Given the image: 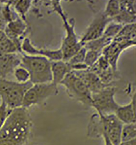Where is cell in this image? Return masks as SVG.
Instances as JSON below:
<instances>
[{
  "label": "cell",
  "instance_id": "obj_1",
  "mask_svg": "<svg viewBox=\"0 0 136 145\" xmlns=\"http://www.w3.org/2000/svg\"><path fill=\"white\" fill-rule=\"evenodd\" d=\"M33 126V120L28 109H14L0 129V140L25 145L29 140Z\"/></svg>",
  "mask_w": 136,
  "mask_h": 145
},
{
  "label": "cell",
  "instance_id": "obj_2",
  "mask_svg": "<svg viewBox=\"0 0 136 145\" xmlns=\"http://www.w3.org/2000/svg\"><path fill=\"white\" fill-rule=\"evenodd\" d=\"M123 123L114 114L92 116L88 126V135L91 137H107L113 145L121 142V131Z\"/></svg>",
  "mask_w": 136,
  "mask_h": 145
},
{
  "label": "cell",
  "instance_id": "obj_3",
  "mask_svg": "<svg viewBox=\"0 0 136 145\" xmlns=\"http://www.w3.org/2000/svg\"><path fill=\"white\" fill-rule=\"evenodd\" d=\"M54 12L58 14L63 22L65 30V36L63 40L60 48L63 53V60L67 61L75 54L83 46L80 42L75 31V22L74 20H69L59 1H51Z\"/></svg>",
  "mask_w": 136,
  "mask_h": 145
},
{
  "label": "cell",
  "instance_id": "obj_4",
  "mask_svg": "<svg viewBox=\"0 0 136 145\" xmlns=\"http://www.w3.org/2000/svg\"><path fill=\"white\" fill-rule=\"evenodd\" d=\"M20 65L28 71L32 84L52 82L51 61L47 58L21 53Z\"/></svg>",
  "mask_w": 136,
  "mask_h": 145
},
{
  "label": "cell",
  "instance_id": "obj_5",
  "mask_svg": "<svg viewBox=\"0 0 136 145\" xmlns=\"http://www.w3.org/2000/svg\"><path fill=\"white\" fill-rule=\"evenodd\" d=\"M33 84L30 82L22 84L7 79H0V102L12 110L22 107L25 94Z\"/></svg>",
  "mask_w": 136,
  "mask_h": 145
},
{
  "label": "cell",
  "instance_id": "obj_6",
  "mask_svg": "<svg viewBox=\"0 0 136 145\" xmlns=\"http://www.w3.org/2000/svg\"><path fill=\"white\" fill-rule=\"evenodd\" d=\"M116 87L109 85L101 91L92 94L91 107L95 109L99 115L114 114L119 105L115 99Z\"/></svg>",
  "mask_w": 136,
  "mask_h": 145
},
{
  "label": "cell",
  "instance_id": "obj_7",
  "mask_svg": "<svg viewBox=\"0 0 136 145\" xmlns=\"http://www.w3.org/2000/svg\"><path fill=\"white\" fill-rule=\"evenodd\" d=\"M58 87L52 82L33 84L25 94L22 107L28 109L34 105L42 103L58 93Z\"/></svg>",
  "mask_w": 136,
  "mask_h": 145
},
{
  "label": "cell",
  "instance_id": "obj_8",
  "mask_svg": "<svg viewBox=\"0 0 136 145\" xmlns=\"http://www.w3.org/2000/svg\"><path fill=\"white\" fill-rule=\"evenodd\" d=\"M60 84L64 86L70 98L82 104L91 106V92L82 80L73 72L68 74Z\"/></svg>",
  "mask_w": 136,
  "mask_h": 145
},
{
  "label": "cell",
  "instance_id": "obj_9",
  "mask_svg": "<svg viewBox=\"0 0 136 145\" xmlns=\"http://www.w3.org/2000/svg\"><path fill=\"white\" fill-rule=\"evenodd\" d=\"M112 21V20L105 17L103 12L99 13L88 26L80 42L83 46L85 44L101 37L107 25Z\"/></svg>",
  "mask_w": 136,
  "mask_h": 145
},
{
  "label": "cell",
  "instance_id": "obj_10",
  "mask_svg": "<svg viewBox=\"0 0 136 145\" xmlns=\"http://www.w3.org/2000/svg\"><path fill=\"white\" fill-rule=\"evenodd\" d=\"M21 53L33 56H40L47 58L50 61L62 60L63 56L60 48L58 49H39L34 46L30 39L26 37L24 39L21 45Z\"/></svg>",
  "mask_w": 136,
  "mask_h": 145
},
{
  "label": "cell",
  "instance_id": "obj_11",
  "mask_svg": "<svg viewBox=\"0 0 136 145\" xmlns=\"http://www.w3.org/2000/svg\"><path fill=\"white\" fill-rule=\"evenodd\" d=\"M89 69L96 74L102 83L106 86L113 84V83L118 78V72L113 70L103 55Z\"/></svg>",
  "mask_w": 136,
  "mask_h": 145
},
{
  "label": "cell",
  "instance_id": "obj_12",
  "mask_svg": "<svg viewBox=\"0 0 136 145\" xmlns=\"http://www.w3.org/2000/svg\"><path fill=\"white\" fill-rule=\"evenodd\" d=\"M28 29L26 20L18 17L15 20L7 23L4 32L10 39L22 42L24 39L26 37L25 35L27 33Z\"/></svg>",
  "mask_w": 136,
  "mask_h": 145
},
{
  "label": "cell",
  "instance_id": "obj_13",
  "mask_svg": "<svg viewBox=\"0 0 136 145\" xmlns=\"http://www.w3.org/2000/svg\"><path fill=\"white\" fill-rule=\"evenodd\" d=\"M136 1H119L120 11L114 21L123 25L136 23Z\"/></svg>",
  "mask_w": 136,
  "mask_h": 145
},
{
  "label": "cell",
  "instance_id": "obj_14",
  "mask_svg": "<svg viewBox=\"0 0 136 145\" xmlns=\"http://www.w3.org/2000/svg\"><path fill=\"white\" fill-rule=\"evenodd\" d=\"M21 53L0 54V79H6L21 64Z\"/></svg>",
  "mask_w": 136,
  "mask_h": 145
},
{
  "label": "cell",
  "instance_id": "obj_15",
  "mask_svg": "<svg viewBox=\"0 0 136 145\" xmlns=\"http://www.w3.org/2000/svg\"><path fill=\"white\" fill-rule=\"evenodd\" d=\"M136 23L123 26L119 33L113 41L119 44L125 49L135 46L136 44Z\"/></svg>",
  "mask_w": 136,
  "mask_h": 145
},
{
  "label": "cell",
  "instance_id": "obj_16",
  "mask_svg": "<svg viewBox=\"0 0 136 145\" xmlns=\"http://www.w3.org/2000/svg\"><path fill=\"white\" fill-rule=\"evenodd\" d=\"M84 83L92 94L101 91L106 85L104 84L98 76L89 68L85 70L72 71Z\"/></svg>",
  "mask_w": 136,
  "mask_h": 145
},
{
  "label": "cell",
  "instance_id": "obj_17",
  "mask_svg": "<svg viewBox=\"0 0 136 145\" xmlns=\"http://www.w3.org/2000/svg\"><path fill=\"white\" fill-rule=\"evenodd\" d=\"M116 116L123 124L136 123V93L132 96L131 101L127 105L120 106L114 113Z\"/></svg>",
  "mask_w": 136,
  "mask_h": 145
},
{
  "label": "cell",
  "instance_id": "obj_18",
  "mask_svg": "<svg viewBox=\"0 0 136 145\" xmlns=\"http://www.w3.org/2000/svg\"><path fill=\"white\" fill-rule=\"evenodd\" d=\"M124 50L125 49L123 47L113 41L103 50L102 55L116 72H118V62L119 56Z\"/></svg>",
  "mask_w": 136,
  "mask_h": 145
},
{
  "label": "cell",
  "instance_id": "obj_19",
  "mask_svg": "<svg viewBox=\"0 0 136 145\" xmlns=\"http://www.w3.org/2000/svg\"><path fill=\"white\" fill-rule=\"evenodd\" d=\"M72 72L71 67L67 61L59 60L51 61L52 83L58 86L65 76Z\"/></svg>",
  "mask_w": 136,
  "mask_h": 145
},
{
  "label": "cell",
  "instance_id": "obj_20",
  "mask_svg": "<svg viewBox=\"0 0 136 145\" xmlns=\"http://www.w3.org/2000/svg\"><path fill=\"white\" fill-rule=\"evenodd\" d=\"M21 42L13 41L7 37L0 42V54L21 53Z\"/></svg>",
  "mask_w": 136,
  "mask_h": 145
},
{
  "label": "cell",
  "instance_id": "obj_21",
  "mask_svg": "<svg viewBox=\"0 0 136 145\" xmlns=\"http://www.w3.org/2000/svg\"><path fill=\"white\" fill-rule=\"evenodd\" d=\"M113 41L112 39L102 35L101 37L85 44L83 46L87 50L103 52V50Z\"/></svg>",
  "mask_w": 136,
  "mask_h": 145
},
{
  "label": "cell",
  "instance_id": "obj_22",
  "mask_svg": "<svg viewBox=\"0 0 136 145\" xmlns=\"http://www.w3.org/2000/svg\"><path fill=\"white\" fill-rule=\"evenodd\" d=\"M32 2V1H12V3L18 15L26 20V15L31 7Z\"/></svg>",
  "mask_w": 136,
  "mask_h": 145
},
{
  "label": "cell",
  "instance_id": "obj_23",
  "mask_svg": "<svg viewBox=\"0 0 136 145\" xmlns=\"http://www.w3.org/2000/svg\"><path fill=\"white\" fill-rule=\"evenodd\" d=\"M119 1L110 0L107 2L103 14L107 18L113 21L119 14Z\"/></svg>",
  "mask_w": 136,
  "mask_h": 145
},
{
  "label": "cell",
  "instance_id": "obj_24",
  "mask_svg": "<svg viewBox=\"0 0 136 145\" xmlns=\"http://www.w3.org/2000/svg\"><path fill=\"white\" fill-rule=\"evenodd\" d=\"M120 138L121 142L129 141L136 139V123L123 125Z\"/></svg>",
  "mask_w": 136,
  "mask_h": 145
},
{
  "label": "cell",
  "instance_id": "obj_25",
  "mask_svg": "<svg viewBox=\"0 0 136 145\" xmlns=\"http://www.w3.org/2000/svg\"><path fill=\"white\" fill-rule=\"evenodd\" d=\"M123 26V25L114 21H111L106 26L103 36L113 40V39L119 33Z\"/></svg>",
  "mask_w": 136,
  "mask_h": 145
},
{
  "label": "cell",
  "instance_id": "obj_26",
  "mask_svg": "<svg viewBox=\"0 0 136 145\" xmlns=\"http://www.w3.org/2000/svg\"><path fill=\"white\" fill-rule=\"evenodd\" d=\"M13 74L15 81L17 83L23 84L30 82V75L29 72L25 68L21 65L14 70Z\"/></svg>",
  "mask_w": 136,
  "mask_h": 145
},
{
  "label": "cell",
  "instance_id": "obj_27",
  "mask_svg": "<svg viewBox=\"0 0 136 145\" xmlns=\"http://www.w3.org/2000/svg\"><path fill=\"white\" fill-rule=\"evenodd\" d=\"M86 52V49L84 46H83L70 59L67 61V62L70 67L82 64H85L84 61Z\"/></svg>",
  "mask_w": 136,
  "mask_h": 145
},
{
  "label": "cell",
  "instance_id": "obj_28",
  "mask_svg": "<svg viewBox=\"0 0 136 145\" xmlns=\"http://www.w3.org/2000/svg\"><path fill=\"white\" fill-rule=\"evenodd\" d=\"M102 55V53L101 52L86 50L84 61L85 65L88 67V68L92 67Z\"/></svg>",
  "mask_w": 136,
  "mask_h": 145
},
{
  "label": "cell",
  "instance_id": "obj_29",
  "mask_svg": "<svg viewBox=\"0 0 136 145\" xmlns=\"http://www.w3.org/2000/svg\"><path fill=\"white\" fill-rule=\"evenodd\" d=\"M12 110V109L8 108L3 103L0 102V129L3 125Z\"/></svg>",
  "mask_w": 136,
  "mask_h": 145
},
{
  "label": "cell",
  "instance_id": "obj_30",
  "mask_svg": "<svg viewBox=\"0 0 136 145\" xmlns=\"http://www.w3.org/2000/svg\"><path fill=\"white\" fill-rule=\"evenodd\" d=\"M2 1H0V30H5L7 23L3 18L2 11Z\"/></svg>",
  "mask_w": 136,
  "mask_h": 145
},
{
  "label": "cell",
  "instance_id": "obj_31",
  "mask_svg": "<svg viewBox=\"0 0 136 145\" xmlns=\"http://www.w3.org/2000/svg\"><path fill=\"white\" fill-rule=\"evenodd\" d=\"M119 145H136V139L127 142H122Z\"/></svg>",
  "mask_w": 136,
  "mask_h": 145
},
{
  "label": "cell",
  "instance_id": "obj_32",
  "mask_svg": "<svg viewBox=\"0 0 136 145\" xmlns=\"http://www.w3.org/2000/svg\"><path fill=\"white\" fill-rule=\"evenodd\" d=\"M7 38V36H6L4 31L0 30V42L5 40Z\"/></svg>",
  "mask_w": 136,
  "mask_h": 145
}]
</instances>
